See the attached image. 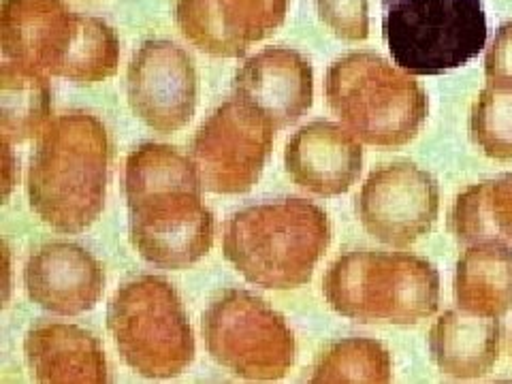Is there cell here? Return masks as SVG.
I'll list each match as a JSON object with an SVG mask.
<instances>
[{
	"instance_id": "d4e9b609",
	"label": "cell",
	"mask_w": 512,
	"mask_h": 384,
	"mask_svg": "<svg viewBox=\"0 0 512 384\" xmlns=\"http://www.w3.org/2000/svg\"><path fill=\"white\" fill-rule=\"evenodd\" d=\"M485 75L489 88L512 92V20L498 28L487 47Z\"/></svg>"
},
{
	"instance_id": "d6986e66",
	"label": "cell",
	"mask_w": 512,
	"mask_h": 384,
	"mask_svg": "<svg viewBox=\"0 0 512 384\" xmlns=\"http://www.w3.org/2000/svg\"><path fill=\"white\" fill-rule=\"evenodd\" d=\"M455 301L461 310L502 318L512 310V248L504 242L470 244L455 269Z\"/></svg>"
},
{
	"instance_id": "9c48e42d",
	"label": "cell",
	"mask_w": 512,
	"mask_h": 384,
	"mask_svg": "<svg viewBox=\"0 0 512 384\" xmlns=\"http://www.w3.org/2000/svg\"><path fill=\"white\" fill-rule=\"evenodd\" d=\"M201 331L212 359L239 378L280 380L295 363V335L284 316L242 288H231L212 301Z\"/></svg>"
},
{
	"instance_id": "603a6c76",
	"label": "cell",
	"mask_w": 512,
	"mask_h": 384,
	"mask_svg": "<svg viewBox=\"0 0 512 384\" xmlns=\"http://www.w3.org/2000/svg\"><path fill=\"white\" fill-rule=\"evenodd\" d=\"M470 133L489 158L512 160V92L495 88L480 92L472 107Z\"/></svg>"
},
{
	"instance_id": "277c9868",
	"label": "cell",
	"mask_w": 512,
	"mask_h": 384,
	"mask_svg": "<svg viewBox=\"0 0 512 384\" xmlns=\"http://www.w3.org/2000/svg\"><path fill=\"white\" fill-rule=\"evenodd\" d=\"M0 47L9 60L75 84L105 82L120 64L114 28L62 0H3Z\"/></svg>"
},
{
	"instance_id": "6da1fadb",
	"label": "cell",
	"mask_w": 512,
	"mask_h": 384,
	"mask_svg": "<svg viewBox=\"0 0 512 384\" xmlns=\"http://www.w3.org/2000/svg\"><path fill=\"white\" fill-rule=\"evenodd\" d=\"M195 160L165 143H141L126 158L124 195L135 250L163 269H186L214 244V216Z\"/></svg>"
},
{
	"instance_id": "52a82bcc",
	"label": "cell",
	"mask_w": 512,
	"mask_h": 384,
	"mask_svg": "<svg viewBox=\"0 0 512 384\" xmlns=\"http://www.w3.org/2000/svg\"><path fill=\"white\" fill-rule=\"evenodd\" d=\"M107 329L124 363L139 376L167 380L195 359V335L178 291L158 276L122 284L107 308Z\"/></svg>"
},
{
	"instance_id": "ba28073f",
	"label": "cell",
	"mask_w": 512,
	"mask_h": 384,
	"mask_svg": "<svg viewBox=\"0 0 512 384\" xmlns=\"http://www.w3.org/2000/svg\"><path fill=\"white\" fill-rule=\"evenodd\" d=\"M382 37L410 75H442L487 45L483 0H382Z\"/></svg>"
},
{
	"instance_id": "2e32d148",
	"label": "cell",
	"mask_w": 512,
	"mask_h": 384,
	"mask_svg": "<svg viewBox=\"0 0 512 384\" xmlns=\"http://www.w3.org/2000/svg\"><path fill=\"white\" fill-rule=\"evenodd\" d=\"M233 90L259 107L280 131L295 124L312 107V64L291 47H265L237 71Z\"/></svg>"
},
{
	"instance_id": "8992f818",
	"label": "cell",
	"mask_w": 512,
	"mask_h": 384,
	"mask_svg": "<svg viewBox=\"0 0 512 384\" xmlns=\"http://www.w3.org/2000/svg\"><path fill=\"white\" fill-rule=\"evenodd\" d=\"M325 94L348 131L378 148L406 146L429 114L419 82L374 52H352L335 60L327 71Z\"/></svg>"
},
{
	"instance_id": "44dd1931",
	"label": "cell",
	"mask_w": 512,
	"mask_h": 384,
	"mask_svg": "<svg viewBox=\"0 0 512 384\" xmlns=\"http://www.w3.org/2000/svg\"><path fill=\"white\" fill-rule=\"evenodd\" d=\"M451 231L463 244L487 239L512 244V173L461 192L451 212Z\"/></svg>"
},
{
	"instance_id": "5bb4252c",
	"label": "cell",
	"mask_w": 512,
	"mask_h": 384,
	"mask_svg": "<svg viewBox=\"0 0 512 384\" xmlns=\"http://www.w3.org/2000/svg\"><path fill=\"white\" fill-rule=\"evenodd\" d=\"M24 286L39 308L60 316H77L94 310L101 301L105 271L86 248L54 242L30 254Z\"/></svg>"
},
{
	"instance_id": "30bf717a",
	"label": "cell",
	"mask_w": 512,
	"mask_h": 384,
	"mask_svg": "<svg viewBox=\"0 0 512 384\" xmlns=\"http://www.w3.org/2000/svg\"><path fill=\"white\" fill-rule=\"evenodd\" d=\"M274 133V122L242 96L224 101L199 126L190 146L203 188L216 195L248 192L265 169Z\"/></svg>"
},
{
	"instance_id": "7a4b0ae2",
	"label": "cell",
	"mask_w": 512,
	"mask_h": 384,
	"mask_svg": "<svg viewBox=\"0 0 512 384\" xmlns=\"http://www.w3.org/2000/svg\"><path fill=\"white\" fill-rule=\"evenodd\" d=\"M109 139L103 122L86 111H69L45 126L30 158L28 203L47 227L77 235L105 207Z\"/></svg>"
},
{
	"instance_id": "e0dca14e",
	"label": "cell",
	"mask_w": 512,
	"mask_h": 384,
	"mask_svg": "<svg viewBox=\"0 0 512 384\" xmlns=\"http://www.w3.org/2000/svg\"><path fill=\"white\" fill-rule=\"evenodd\" d=\"M30 376L45 384H103L109 380L101 342L77 325L39 323L26 333Z\"/></svg>"
},
{
	"instance_id": "484cf974",
	"label": "cell",
	"mask_w": 512,
	"mask_h": 384,
	"mask_svg": "<svg viewBox=\"0 0 512 384\" xmlns=\"http://www.w3.org/2000/svg\"><path fill=\"white\" fill-rule=\"evenodd\" d=\"M13 143L3 139V154H5V199L9 197V192L13 184L18 182V175H13V171H18V163H13V152H11ZM20 173V171H18Z\"/></svg>"
},
{
	"instance_id": "ffe728a7",
	"label": "cell",
	"mask_w": 512,
	"mask_h": 384,
	"mask_svg": "<svg viewBox=\"0 0 512 384\" xmlns=\"http://www.w3.org/2000/svg\"><path fill=\"white\" fill-rule=\"evenodd\" d=\"M52 114V88L43 71L7 60L0 69V133L24 143L45 131Z\"/></svg>"
},
{
	"instance_id": "9a60e30c",
	"label": "cell",
	"mask_w": 512,
	"mask_h": 384,
	"mask_svg": "<svg viewBox=\"0 0 512 384\" xmlns=\"http://www.w3.org/2000/svg\"><path fill=\"white\" fill-rule=\"evenodd\" d=\"M284 165L299 188L318 197H340L359 180L363 148L344 126L316 120L288 139Z\"/></svg>"
},
{
	"instance_id": "7c38bea8",
	"label": "cell",
	"mask_w": 512,
	"mask_h": 384,
	"mask_svg": "<svg viewBox=\"0 0 512 384\" xmlns=\"http://www.w3.org/2000/svg\"><path fill=\"white\" fill-rule=\"evenodd\" d=\"M199 79L184 47L165 39L141 43L126 71L133 114L156 133H178L195 116Z\"/></svg>"
},
{
	"instance_id": "ac0fdd59",
	"label": "cell",
	"mask_w": 512,
	"mask_h": 384,
	"mask_svg": "<svg viewBox=\"0 0 512 384\" xmlns=\"http://www.w3.org/2000/svg\"><path fill=\"white\" fill-rule=\"evenodd\" d=\"M502 327L498 318L466 310L444 312L429 331V350L440 372L459 380L480 378L500 359Z\"/></svg>"
},
{
	"instance_id": "3957f363",
	"label": "cell",
	"mask_w": 512,
	"mask_h": 384,
	"mask_svg": "<svg viewBox=\"0 0 512 384\" xmlns=\"http://www.w3.org/2000/svg\"><path fill=\"white\" fill-rule=\"evenodd\" d=\"M331 244L329 216L306 199L250 205L227 222L222 252L250 284L293 291L308 284Z\"/></svg>"
},
{
	"instance_id": "5b68a950",
	"label": "cell",
	"mask_w": 512,
	"mask_h": 384,
	"mask_svg": "<svg viewBox=\"0 0 512 384\" xmlns=\"http://www.w3.org/2000/svg\"><path fill=\"white\" fill-rule=\"evenodd\" d=\"M323 293L335 312L357 323L414 325L436 314L440 274L414 254L352 250L329 267Z\"/></svg>"
},
{
	"instance_id": "cb8c5ba5",
	"label": "cell",
	"mask_w": 512,
	"mask_h": 384,
	"mask_svg": "<svg viewBox=\"0 0 512 384\" xmlns=\"http://www.w3.org/2000/svg\"><path fill=\"white\" fill-rule=\"evenodd\" d=\"M318 18L338 39L365 41L370 37L367 0H314Z\"/></svg>"
},
{
	"instance_id": "8fae6325",
	"label": "cell",
	"mask_w": 512,
	"mask_h": 384,
	"mask_svg": "<svg viewBox=\"0 0 512 384\" xmlns=\"http://www.w3.org/2000/svg\"><path fill=\"white\" fill-rule=\"evenodd\" d=\"M357 212L365 231L378 242L408 248L436 224L440 190L427 171L410 160H397L370 173Z\"/></svg>"
},
{
	"instance_id": "7402d4cb",
	"label": "cell",
	"mask_w": 512,
	"mask_h": 384,
	"mask_svg": "<svg viewBox=\"0 0 512 384\" xmlns=\"http://www.w3.org/2000/svg\"><path fill=\"white\" fill-rule=\"evenodd\" d=\"M393 378L389 350L376 340L346 338L320 352L312 382H372L387 384Z\"/></svg>"
},
{
	"instance_id": "4fadbf2b",
	"label": "cell",
	"mask_w": 512,
	"mask_h": 384,
	"mask_svg": "<svg viewBox=\"0 0 512 384\" xmlns=\"http://www.w3.org/2000/svg\"><path fill=\"white\" fill-rule=\"evenodd\" d=\"M288 0H175V24L201 52L244 56L282 26Z\"/></svg>"
}]
</instances>
